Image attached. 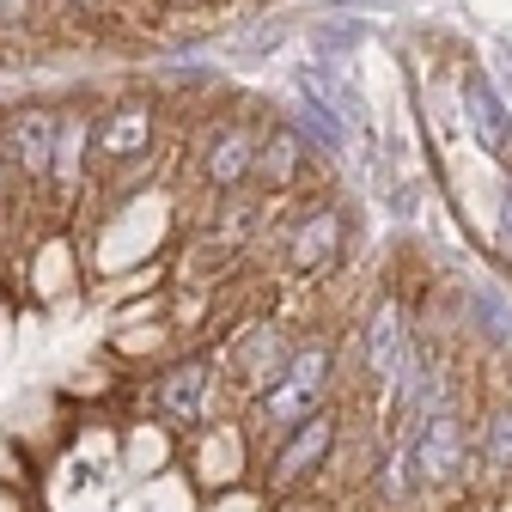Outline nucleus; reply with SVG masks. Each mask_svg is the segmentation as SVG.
Segmentation results:
<instances>
[{"label": "nucleus", "instance_id": "nucleus-10", "mask_svg": "<svg viewBox=\"0 0 512 512\" xmlns=\"http://www.w3.org/2000/svg\"><path fill=\"white\" fill-rule=\"evenodd\" d=\"M299 433L275 452V482H299L311 464H324V452H330V439H336V427H330V415H305V421H293Z\"/></svg>", "mask_w": 512, "mask_h": 512}, {"label": "nucleus", "instance_id": "nucleus-16", "mask_svg": "<svg viewBox=\"0 0 512 512\" xmlns=\"http://www.w3.org/2000/svg\"><path fill=\"white\" fill-rule=\"evenodd\" d=\"M476 311H482V324H488L494 342H512V317H506V305L494 293H476Z\"/></svg>", "mask_w": 512, "mask_h": 512}, {"label": "nucleus", "instance_id": "nucleus-15", "mask_svg": "<svg viewBox=\"0 0 512 512\" xmlns=\"http://www.w3.org/2000/svg\"><path fill=\"white\" fill-rule=\"evenodd\" d=\"M488 464L512 470V409H494V421H488Z\"/></svg>", "mask_w": 512, "mask_h": 512}, {"label": "nucleus", "instance_id": "nucleus-12", "mask_svg": "<svg viewBox=\"0 0 512 512\" xmlns=\"http://www.w3.org/2000/svg\"><path fill=\"white\" fill-rule=\"evenodd\" d=\"M299 135L293 128H269V135H256V165H250V177H269V183H293V171H299Z\"/></svg>", "mask_w": 512, "mask_h": 512}, {"label": "nucleus", "instance_id": "nucleus-5", "mask_svg": "<svg viewBox=\"0 0 512 512\" xmlns=\"http://www.w3.org/2000/svg\"><path fill=\"white\" fill-rule=\"evenodd\" d=\"M250 165H256V128L250 122H220L202 147V177L214 189H232V183L250 177Z\"/></svg>", "mask_w": 512, "mask_h": 512}, {"label": "nucleus", "instance_id": "nucleus-14", "mask_svg": "<svg viewBox=\"0 0 512 512\" xmlns=\"http://www.w3.org/2000/svg\"><path fill=\"white\" fill-rule=\"evenodd\" d=\"M244 360H250V378H275V372L287 366V354H281V336H275V324H263V330L250 336Z\"/></svg>", "mask_w": 512, "mask_h": 512}, {"label": "nucleus", "instance_id": "nucleus-1", "mask_svg": "<svg viewBox=\"0 0 512 512\" xmlns=\"http://www.w3.org/2000/svg\"><path fill=\"white\" fill-rule=\"evenodd\" d=\"M324 384H330V348L311 342V348H299V354L275 372V391L263 397V421H269V427L305 421L317 403H324Z\"/></svg>", "mask_w": 512, "mask_h": 512}, {"label": "nucleus", "instance_id": "nucleus-8", "mask_svg": "<svg viewBox=\"0 0 512 512\" xmlns=\"http://www.w3.org/2000/svg\"><path fill=\"white\" fill-rule=\"evenodd\" d=\"M299 141L311 147H324V153H342L348 147V122H342V104L330 92H317L311 80H299V128H293Z\"/></svg>", "mask_w": 512, "mask_h": 512}, {"label": "nucleus", "instance_id": "nucleus-2", "mask_svg": "<svg viewBox=\"0 0 512 512\" xmlns=\"http://www.w3.org/2000/svg\"><path fill=\"white\" fill-rule=\"evenodd\" d=\"M458 110H464L470 141H476L488 159H506V147H512V110H506V98L494 92L488 74H476V68L458 74Z\"/></svg>", "mask_w": 512, "mask_h": 512}, {"label": "nucleus", "instance_id": "nucleus-4", "mask_svg": "<svg viewBox=\"0 0 512 512\" xmlns=\"http://www.w3.org/2000/svg\"><path fill=\"white\" fill-rule=\"evenodd\" d=\"M55 110H13L7 116V153H13V171L19 177H49V165H55Z\"/></svg>", "mask_w": 512, "mask_h": 512}, {"label": "nucleus", "instance_id": "nucleus-18", "mask_svg": "<svg viewBox=\"0 0 512 512\" xmlns=\"http://www.w3.org/2000/svg\"><path fill=\"white\" fill-rule=\"evenodd\" d=\"M500 250L512 256V189H506V202H500Z\"/></svg>", "mask_w": 512, "mask_h": 512}, {"label": "nucleus", "instance_id": "nucleus-17", "mask_svg": "<svg viewBox=\"0 0 512 512\" xmlns=\"http://www.w3.org/2000/svg\"><path fill=\"white\" fill-rule=\"evenodd\" d=\"M31 19V0H0V25H25Z\"/></svg>", "mask_w": 512, "mask_h": 512}, {"label": "nucleus", "instance_id": "nucleus-11", "mask_svg": "<svg viewBox=\"0 0 512 512\" xmlns=\"http://www.w3.org/2000/svg\"><path fill=\"white\" fill-rule=\"evenodd\" d=\"M208 384H214V372H208L202 360H189V366L165 372V384L153 391V403H159V415H171V421H196L202 403H208Z\"/></svg>", "mask_w": 512, "mask_h": 512}, {"label": "nucleus", "instance_id": "nucleus-6", "mask_svg": "<svg viewBox=\"0 0 512 512\" xmlns=\"http://www.w3.org/2000/svg\"><path fill=\"white\" fill-rule=\"evenodd\" d=\"M342 208H330V202H317V208H305L299 214V226H293V269L299 275H317L324 263H336L342 256Z\"/></svg>", "mask_w": 512, "mask_h": 512}, {"label": "nucleus", "instance_id": "nucleus-13", "mask_svg": "<svg viewBox=\"0 0 512 512\" xmlns=\"http://www.w3.org/2000/svg\"><path fill=\"white\" fill-rule=\"evenodd\" d=\"M397 378H403V409H409V421H421L427 409H439V372H433V360H427L421 348L403 354Z\"/></svg>", "mask_w": 512, "mask_h": 512}, {"label": "nucleus", "instance_id": "nucleus-9", "mask_svg": "<svg viewBox=\"0 0 512 512\" xmlns=\"http://www.w3.org/2000/svg\"><path fill=\"white\" fill-rule=\"evenodd\" d=\"M403 354H409V324H403V311H397V305H378L372 324H366V372H372L378 384H391L397 366H403Z\"/></svg>", "mask_w": 512, "mask_h": 512}, {"label": "nucleus", "instance_id": "nucleus-7", "mask_svg": "<svg viewBox=\"0 0 512 512\" xmlns=\"http://www.w3.org/2000/svg\"><path fill=\"white\" fill-rule=\"evenodd\" d=\"M92 141H98V153L110 159V165H122V159H141L147 147H153V110L135 98V104H116L98 128H92Z\"/></svg>", "mask_w": 512, "mask_h": 512}, {"label": "nucleus", "instance_id": "nucleus-3", "mask_svg": "<svg viewBox=\"0 0 512 512\" xmlns=\"http://www.w3.org/2000/svg\"><path fill=\"white\" fill-rule=\"evenodd\" d=\"M409 452L421 464V482H452L464 470V427H458V415L445 409V403L427 409L415 421V433H409Z\"/></svg>", "mask_w": 512, "mask_h": 512}]
</instances>
